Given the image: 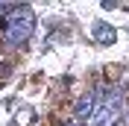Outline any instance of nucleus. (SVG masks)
I'll return each instance as SVG.
<instances>
[{
	"label": "nucleus",
	"instance_id": "1",
	"mask_svg": "<svg viewBox=\"0 0 129 126\" xmlns=\"http://www.w3.org/2000/svg\"><path fill=\"white\" fill-rule=\"evenodd\" d=\"M32 32H35V12H32V6L21 3L3 24V41H6V47H24L32 38Z\"/></svg>",
	"mask_w": 129,
	"mask_h": 126
},
{
	"label": "nucleus",
	"instance_id": "2",
	"mask_svg": "<svg viewBox=\"0 0 129 126\" xmlns=\"http://www.w3.org/2000/svg\"><path fill=\"white\" fill-rule=\"evenodd\" d=\"M94 38L100 41V44H106V47H109V44H114V41H117V32H114L112 24L97 21V24H94Z\"/></svg>",
	"mask_w": 129,
	"mask_h": 126
},
{
	"label": "nucleus",
	"instance_id": "5",
	"mask_svg": "<svg viewBox=\"0 0 129 126\" xmlns=\"http://www.w3.org/2000/svg\"><path fill=\"white\" fill-rule=\"evenodd\" d=\"M123 120H126V123H129V106H126V111H123Z\"/></svg>",
	"mask_w": 129,
	"mask_h": 126
},
{
	"label": "nucleus",
	"instance_id": "3",
	"mask_svg": "<svg viewBox=\"0 0 129 126\" xmlns=\"http://www.w3.org/2000/svg\"><path fill=\"white\" fill-rule=\"evenodd\" d=\"M15 9H18V3H0V21H6Z\"/></svg>",
	"mask_w": 129,
	"mask_h": 126
},
{
	"label": "nucleus",
	"instance_id": "4",
	"mask_svg": "<svg viewBox=\"0 0 129 126\" xmlns=\"http://www.w3.org/2000/svg\"><path fill=\"white\" fill-rule=\"evenodd\" d=\"M71 126H88V123H82V120H73V123Z\"/></svg>",
	"mask_w": 129,
	"mask_h": 126
}]
</instances>
